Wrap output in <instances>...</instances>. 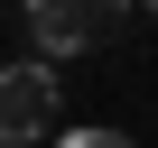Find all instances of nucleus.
Segmentation results:
<instances>
[{
	"instance_id": "1",
	"label": "nucleus",
	"mask_w": 158,
	"mask_h": 148,
	"mask_svg": "<svg viewBox=\"0 0 158 148\" xmlns=\"http://www.w3.org/2000/svg\"><path fill=\"white\" fill-rule=\"evenodd\" d=\"M56 111H65V84H56V65H47V56L0 65V148L47 139V130H56Z\"/></svg>"
},
{
	"instance_id": "2",
	"label": "nucleus",
	"mask_w": 158,
	"mask_h": 148,
	"mask_svg": "<svg viewBox=\"0 0 158 148\" xmlns=\"http://www.w3.org/2000/svg\"><path fill=\"white\" fill-rule=\"evenodd\" d=\"M121 28V10H112V0H37V10H28V46L56 65V56H84V46H102Z\"/></svg>"
},
{
	"instance_id": "3",
	"label": "nucleus",
	"mask_w": 158,
	"mask_h": 148,
	"mask_svg": "<svg viewBox=\"0 0 158 148\" xmlns=\"http://www.w3.org/2000/svg\"><path fill=\"white\" fill-rule=\"evenodd\" d=\"M56 148H130V139H121V130H65Z\"/></svg>"
}]
</instances>
